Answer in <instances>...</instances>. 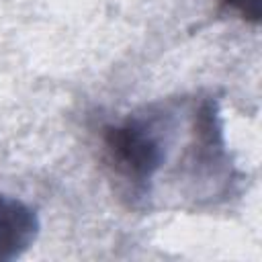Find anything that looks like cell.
Listing matches in <instances>:
<instances>
[{"mask_svg":"<svg viewBox=\"0 0 262 262\" xmlns=\"http://www.w3.org/2000/svg\"><path fill=\"white\" fill-rule=\"evenodd\" d=\"M170 119L162 113L133 115L119 125L104 129V151L115 176L131 186L133 192L145 194L154 176L168 156Z\"/></svg>","mask_w":262,"mask_h":262,"instance_id":"cell-1","label":"cell"},{"mask_svg":"<svg viewBox=\"0 0 262 262\" xmlns=\"http://www.w3.org/2000/svg\"><path fill=\"white\" fill-rule=\"evenodd\" d=\"M35 211L16 196L0 192V262L18 258L37 237Z\"/></svg>","mask_w":262,"mask_h":262,"instance_id":"cell-2","label":"cell"},{"mask_svg":"<svg viewBox=\"0 0 262 262\" xmlns=\"http://www.w3.org/2000/svg\"><path fill=\"white\" fill-rule=\"evenodd\" d=\"M227 6L237 10L244 18L258 20L260 18V0H223Z\"/></svg>","mask_w":262,"mask_h":262,"instance_id":"cell-3","label":"cell"}]
</instances>
